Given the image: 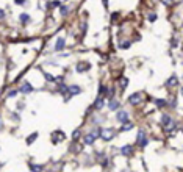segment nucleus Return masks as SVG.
I'll return each instance as SVG.
<instances>
[{
  "label": "nucleus",
  "instance_id": "1",
  "mask_svg": "<svg viewBox=\"0 0 183 172\" xmlns=\"http://www.w3.org/2000/svg\"><path fill=\"white\" fill-rule=\"evenodd\" d=\"M161 122H163V127H164V128L167 130V132H171V130L174 128V125H175V124H174V121H172V118H171V116H167V114H164V116H163Z\"/></svg>",
  "mask_w": 183,
  "mask_h": 172
},
{
  "label": "nucleus",
  "instance_id": "2",
  "mask_svg": "<svg viewBox=\"0 0 183 172\" xmlns=\"http://www.w3.org/2000/svg\"><path fill=\"white\" fill-rule=\"evenodd\" d=\"M114 135H116V132H114L113 128H103L100 132V136L103 138V141H111L114 138Z\"/></svg>",
  "mask_w": 183,
  "mask_h": 172
},
{
  "label": "nucleus",
  "instance_id": "3",
  "mask_svg": "<svg viewBox=\"0 0 183 172\" xmlns=\"http://www.w3.org/2000/svg\"><path fill=\"white\" fill-rule=\"evenodd\" d=\"M97 136H99V132H97V130H94V132L88 133V135L85 136V144H86V146H91V144H94V141H96Z\"/></svg>",
  "mask_w": 183,
  "mask_h": 172
},
{
  "label": "nucleus",
  "instance_id": "4",
  "mask_svg": "<svg viewBox=\"0 0 183 172\" xmlns=\"http://www.w3.org/2000/svg\"><path fill=\"white\" fill-rule=\"evenodd\" d=\"M141 99H142V95L139 92H136V94L128 97V103H130V105H138V103H141Z\"/></svg>",
  "mask_w": 183,
  "mask_h": 172
},
{
  "label": "nucleus",
  "instance_id": "5",
  "mask_svg": "<svg viewBox=\"0 0 183 172\" xmlns=\"http://www.w3.org/2000/svg\"><path fill=\"white\" fill-rule=\"evenodd\" d=\"M138 144H139L141 147H146V146H147V138H146V132H142V130H141V132L138 133Z\"/></svg>",
  "mask_w": 183,
  "mask_h": 172
},
{
  "label": "nucleus",
  "instance_id": "6",
  "mask_svg": "<svg viewBox=\"0 0 183 172\" xmlns=\"http://www.w3.org/2000/svg\"><path fill=\"white\" fill-rule=\"evenodd\" d=\"M121 152H122V155H124V156H130L133 153V146L127 144V146H124V147L121 149Z\"/></svg>",
  "mask_w": 183,
  "mask_h": 172
},
{
  "label": "nucleus",
  "instance_id": "7",
  "mask_svg": "<svg viewBox=\"0 0 183 172\" xmlns=\"http://www.w3.org/2000/svg\"><path fill=\"white\" fill-rule=\"evenodd\" d=\"M116 118H118V121H119V122L122 124V122L128 121V113H127V111H118Z\"/></svg>",
  "mask_w": 183,
  "mask_h": 172
},
{
  "label": "nucleus",
  "instance_id": "8",
  "mask_svg": "<svg viewBox=\"0 0 183 172\" xmlns=\"http://www.w3.org/2000/svg\"><path fill=\"white\" fill-rule=\"evenodd\" d=\"M89 67H91L89 63H78V64H77V71H78V72H86Z\"/></svg>",
  "mask_w": 183,
  "mask_h": 172
},
{
  "label": "nucleus",
  "instance_id": "9",
  "mask_svg": "<svg viewBox=\"0 0 183 172\" xmlns=\"http://www.w3.org/2000/svg\"><path fill=\"white\" fill-rule=\"evenodd\" d=\"M108 108H110L111 111H116V109L119 108V100L111 99V100H110V103H108Z\"/></svg>",
  "mask_w": 183,
  "mask_h": 172
},
{
  "label": "nucleus",
  "instance_id": "10",
  "mask_svg": "<svg viewBox=\"0 0 183 172\" xmlns=\"http://www.w3.org/2000/svg\"><path fill=\"white\" fill-rule=\"evenodd\" d=\"M63 138H64L63 132H55V133L52 135V141H53V142H60L61 139H63Z\"/></svg>",
  "mask_w": 183,
  "mask_h": 172
},
{
  "label": "nucleus",
  "instance_id": "11",
  "mask_svg": "<svg viewBox=\"0 0 183 172\" xmlns=\"http://www.w3.org/2000/svg\"><path fill=\"white\" fill-rule=\"evenodd\" d=\"M64 44H66V41H64L63 38H60V39L57 41V45H55V50H57V52H60V50H63V49H64V47H66Z\"/></svg>",
  "mask_w": 183,
  "mask_h": 172
},
{
  "label": "nucleus",
  "instance_id": "12",
  "mask_svg": "<svg viewBox=\"0 0 183 172\" xmlns=\"http://www.w3.org/2000/svg\"><path fill=\"white\" fill-rule=\"evenodd\" d=\"M80 91L81 89L78 88V86H71V88H67V92H69V95H77V94H80Z\"/></svg>",
  "mask_w": 183,
  "mask_h": 172
},
{
  "label": "nucleus",
  "instance_id": "13",
  "mask_svg": "<svg viewBox=\"0 0 183 172\" xmlns=\"http://www.w3.org/2000/svg\"><path fill=\"white\" fill-rule=\"evenodd\" d=\"M179 83V78L177 77H171L167 81H166V86H169V88H172V86H175Z\"/></svg>",
  "mask_w": 183,
  "mask_h": 172
},
{
  "label": "nucleus",
  "instance_id": "14",
  "mask_svg": "<svg viewBox=\"0 0 183 172\" xmlns=\"http://www.w3.org/2000/svg\"><path fill=\"white\" fill-rule=\"evenodd\" d=\"M20 91L25 92V94H28V92H31V91H33V86H31V85H28V83H25L22 88H20Z\"/></svg>",
  "mask_w": 183,
  "mask_h": 172
},
{
  "label": "nucleus",
  "instance_id": "15",
  "mask_svg": "<svg viewBox=\"0 0 183 172\" xmlns=\"http://www.w3.org/2000/svg\"><path fill=\"white\" fill-rule=\"evenodd\" d=\"M94 108H96V109L103 108V97H99V99L96 100V103H94Z\"/></svg>",
  "mask_w": 183,
  "mask_h": 172
},
{
  "label": "nucleus",
  "instance_id": "16",
  "mask_svg": "<svg viewBox=\"0 0 183 172\" xmlns=\"http://www.w3.org/2000/svg\"><path fill=\"white\" fill-rule=\"evenodd\" d=\"M124 125H122V132H127V130H130V128H133V124L132 122H128V121H125V122H122Z\"/></svg>",
  "mask_w": 183,
  "mask_h": 172
},
{
  "label": "nucleus",
  "instance_id": "17",
  "mask_svg": "<svg viewBox=\"0 0 183 172\" xmlns=\"http://www.w3.org/2000/svg\"><path fill=\"white\" fill-rule=\"evenodd\" d=\"M36 138H38V133H33L30 138H27V144H31L33 141H35L36 139Z\"/></svg>",
  "mask_w": 183,
  "mask_h": 172
},
{
  "label": "nucleus",
  "instance_id": "18",
  "mask_svg": "<svg viewBox=\"0 0 183 172\" xmlns=\"http://www.w3.org/2000/svg\"><path fill=\"white\" fill-rule=\"evenodd\" d=\"M20 20H22V24H27L30 20V16L28 14H20Z\"/></svg>",
  "mask_w": 183,
  "mask_h": 172
},
{
  "label": "nucleus",
  "instance_id": "19",
  "mask_svg": "<svg viewBox=\"0 0 183 172\" xmlns=\"http://www.w3.org/2000/svg\"><path fill=\"white\" fill-rule=\"evenodd\" d=\"M100 97H106V88L100 86Z\"/></svg>",
  "mask_w": 183,
  "mask_h": 172
},
{
  "label": "nucleus",
  "instance_id": "20",
  "mask_svg": "<svg viewBox=\"0 0 183 172\" xmlns=\"http://www.w3.org/2000/svg\"><path fill=\"white\" fill-rule=\"evenodd\" d=\"M67 13H69V8L67 6H61V16H66Z\"/></svg>",
  "mask_w": 183,
  "mask_h": 172
},
{
  "label": "nucleus",
  "instance_id": "21",
  "mask_svg": "<svg viewBox=\"0 0 183 172\" xmlns=\"http://www.w3.org/2000/svg\"><path fill=\"white\" fill-rule=\"evenodd\" d=\"M30 168H31V171H41L42 169V166H39V164H30Z\"/></svg>",
  "mask_w": 183,
  "mask_h": 172
},
{
  "label": "nucleus",
  "instance_id": "22",
  "mask_svg": "<svg viewBox=\"0 0 183 172\" xmlns=\"http://www.w3.org/2000/svg\"><path fill=\"white\" fill-rule=\"evenodd\" d=\"M44 75H45V78H47V80H49V81H55V80H57L55 77H52V75H50V74H47V72H45Z\"/></svg>",
  "mask_w": 183,
  "mask_h": 172
},
{
  "label": "nucleus",
  "instance_id": "23",
  "mask_svg": "<svg viewBox=\"0 0 183 172\" xmlns=\"http://www.w3.org/2000/svg\"><path fill=\"white\" fill-rule=\"evenodd\" d=\"M127 85H128V80H127V78H121V86L125 88Z\"/></svg>",
  "mask_w": 183,
  "mask_h": 172
},
{
  "label": "nucleus",
  "instance_id": "24",
  "mask_svg": "<svg viewBox=\"0 0 183 172\" xmlns=\"http://www.w3.org/2000/svg\"><path fill=\"white\" fill-rule=\"evenodd\" d=\"M155 103H157V106H163L166 105V100H155Z\"/></svg>",
  "mask_w": 183,
  "mask_h": 172
},
{
  "label": "nucleus",
  "instance_id": "25",
  "mask_svg": "<svg viewBox=\"0 0 183 172\" xmlns=\"http://www.w3.org/2000/svg\"><path fill=\"white\" fill-rule=\"evenodd\" d=\"M121 47H122V49H128V47H130V42H127V41H124V42L121 44Z\"/></svg>",
  "mask_w": 183,
  "mask_h": 172
},
{
  "label": "nucleus",
  "instance_id": "26",
  "mask_svg": "<svg viewBox=\"0 0 183 172\" xmlns=\"http://www.w3.org/2000/svg\"><path fill=\"white\" fill-rule=\"evenodd\" d=\"M149 20H150V22H153V20H157V14H149Z\"/></svg>",
  "mask_w": 183,
  "mask_h": 172
},
{
  "label": "nucleus",
  "instance_id": "27",
  "mask_svg": "<svg viewBox=\"0 0 183 172\" xmlns=\"http://www.w3.org/2000/svg\"><path fill=\"white\" fill-rule=\"evenodd\" d=\"M72 138H74V139H78V138H80V132H78V130H77V132H74V135H72Z\"/></svg>",
  "mask_w": 183,
  "mask_h": 172
},
{
  "label": "nucleus",
  "instance_id": "28",
  "mask_svg": "<svg viewBox=\"0 0 183 172\" xmlns=\"http://www.w3.org/2000/svg\"><path fill=\"white\" fill-rule=\"evenodd\" d=\"M58 5H60V2H50L47 6H49V8H53V6H58Z\"/></svg>",
  "mask_w": 183,
  "mask_h": 172
},
{
  "label": "nucleus",
  "instance_id": "29",
  "mask_svg": "<svg viewBox=\"0 0 183 172\" xmlns=\"http://www.w3.org/2000/svg\"><path fill=\"white\" fill-rule=\"evenodd\" d=\"M16 94H17V91H10L8 97H16Z\"/></svg>",
  "mask_w": 183,
  "mask_h": 172
},
{
  "label": "nucleus",
  "instance_id": "30",
  "mask_svg": "<svg viewBox=\"0 0 183 172\" xmlns=\"http://www.w3.org/2000/svg\"><path fill=\"white\" fill-rule=\"evenodd\" d=\"M172 2H174V0H163V3H164V5H172Z\"/></svg>",
  "mask_w": 183,
  "mask_h": 172
},
{
  "label": "nucleus",
  "instance_id": "31",
  "mask_svg": "<svg viewBox=\"0 0 183 172\" xmlns=\"http://www.w3.org/2000/svg\"><path fill=\"white\" fill-rule=\"evenodd\" d=\"M3 17H5V11L0 10V19H3Z\"/></svg>",
  "mask_w": 183,
  "mask_h": 172
},
{
  "label": "nucleus",
  "instance_id": "32",
  "mask_svg": "<svg viewBox=\"0 0 183 172\" xmlns=\"http://www.w3.org/2000/svg\"><path fill=\"white\" fill-rule=\"evenodd\" d=\"M14 2H16V3H19V5H22V3L25 2V0H14Z\"/></svg>",
  "mask_w": 183,
  "mask_h": 172
},
{
  "label": "nucleus",
  "instance_id": "33",
  "mask_svg": "<svg viewBox=\"0 0 183 172\" xmlns=\"http://www.w3.org/2000/svg\"><path fill=\"white\" fill-rule=\"evenodd\" d=\"M0 127H2V121H0Z\"/></svg>",
  "mask_w": 183,
  "mask_h": 172
},
{
  "label": "nucleus",
  "instance_id": "34",
  "mask_svg": "<svg viewBox=\"0 0 183 172\" xmlns=\"http://www.w3.org/2000/svg\"><path fill=\"white\" fill-rule=\"evenodd\" d=\"M182 95H183V89H182Z\"/></svg>",
  "mask_w": 183,
  "mask_h": 172
}]
</instances>
